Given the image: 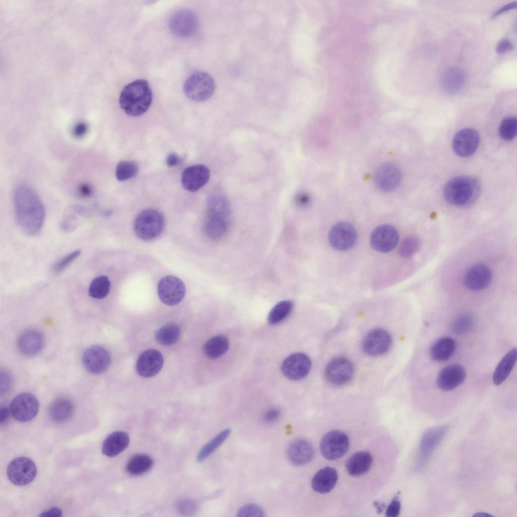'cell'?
<instances>
[{"label":"cell","mask_w":517,"mask_h":517,"mask_svg":"<svg viewBox=\"0 0 517 517\" xmlns=\"http://www.w3.org/2000/svg\"><path fill=\"white\" fill-rule=\"evenodd\" d=\"M13 202L16 218L21 230L30 236L41 230L45 219V210L39 196L31 188L20 186L15 190Z\"/></svg>","instance_id":"1"},{"label":"cell","mask_w":517,"mask_h":517,"mask_svg":"<svg viewBox=\"0 0 517 517\" xmlns=\"http://www.w3.org/2000/svg\"><path fill=\"white\" fill-rule=\"evenodd\" d=\"M152 100V92L148 82L140 79L123 88L119 96V105L126 114L137 117L147 111Z\"/></svg>","instance_id":"2"},{"label":"cell","mask_w":517,"mask_h":517,"mask_svg":"<svg viewBox=\"0 0 517 517\" xmlns=\"http://www.w3.org/2000/svg\"><path fill=\"white\" fill-rule=\"evenodd\" d=\"M480 192L479 181L474 177L459 176L450 179L445 184L443 195L449 204L463 206L473 202Z\"/></svg>","instance_id":"3"},{"label":"cell","mask_w":517,"mask_h":517,"mask_svg":"<svg viewBox=\"0 0 517 517\" xmlns=\"http://www.w3.org/2000/svg\"><path fill=\"white\" fill-rule=\"evenodd\" d=\"M164 227L162 214L154 209H147L140 212L134 222V230L138 237L149 241L158 237Z\"/></svg>","instance_id":"4"},{"label":"cell","mask_w":517,"mask_h":517,"mask_svg":"<svg viewBox=\"0 0 517 517\" xmlns=\"http://www.w3.org/2000/svg\"><path fill=\"white\" fill-rule=\"evenodd\" d=\"M215 89L214 79L209 74L203 71H197L191 74L183 85V90L186 96L197 102L203 101L210 98Z\"/></svg>","instance_id":"5"},{"label":"cell","mask_w":517,"mask_h":517,"mask_svg":"<svg viewBox=\"0 0 517 517\" xmlns=\"http://www.w3.org/2000/svg\"><path fill=\"white\" fill-rule=\"evenodd\" d=\"M349 440L347 435L337 430L327 432L322 438L320 448L324 457L335 460L342 457L348 451Z\"/></svg>","instance_id":"6"},{"label":"cell","mask_w":517,"mask_h":517,"mask_svg":"<svg viewBox=\"0 0 517 517\" xmlns=\"http://www.w3.org/2000/svg\"><path fill=\"white\" fill-rule=\"evenodd\" d=\"M39 407L37 398L31 393L24 392L19 394L13 398L9 409L10 414L16 421L27 422L36 417Z\"/></svg>","instance_id":"7"},{"label":"cell","mask_w":517,"mask_h":517,"mask_svg":"<svg viewBox=\"0 0 517 517\" xmlns=\"http://www.w3.org/2000/svg\"><path fill=\"white\" fill-rule=\"evenodd\" d=\"M354 367L348 358L338 356L332 358L324 370L326 380L330 384L339 386L345 385L352 377Z\"/></svg>","instance_id":"8"},{"label":"cell","mask_w":517,"mask_h":517,"mask_svg":"<svg viewBox=\"0 0 517 517\" xmlns=\"http://www.w3.org/2000/svg\"><path fill=\"white\" fill-rule=\"evenodd\" d=\"M9 480L18 486H24L30 483L37 474V468L29 458L19 457L13 459L7 470Z\"/></svg>","instance_id":"9"},{"label":"cell","mask_w":517,"mask_h":517,"mask_svg":"<svg viewBox=\"0 0 517 517\" xmlns=\"http://www.w3.org/2000/svg\"><path fill=\"white\" fill-rule=\"evenodd\" d=\"M448 427L439 426L428 430L423 436L420 444V458L418 469L423 470L427 465L432 454L445 437Z\"/></svg>","instance_id":"10"},{"label":"cell","mask_w":517,"mask_h":517,"mask_svg":"<svg viewBox=\"0 0 517 517\" xmlns=\"http://www.w3.org/2000/svg\"><path fill=\"white\" fill-rule=\"evenodd\" d=\"M158 293L163 303L168 305H175L183 299L185 294V287L178 278L167 276L159 281Z\"/></svg>","instance_id":"11"},{"label":"cell","mask_w":517,"mask_h":517,"mask_svg":"<svg viewBox=\"0 0 517 517\" xmlns=\"http://www.w3.org/2000/svg\"><path fill=\"white\" fill-rule=\"evenodd\" d=\"M357 234L354 227L349 223L341 222L331 228L329 241L331 246L339 251L351 248L355 244Z\"/></svg>","instance_id":"12"},{"label":"cell","mask_w":517,"mask_h":517,"mask_svg":"<svg viewBox=\"0 0 517 517\" xmlns=\"http://www.w3.org/2000/svg\"><path fill=\"white\" fill-rule=\"evenodd\" d=\"M111 355L104 347L94 345L88 347L82 356V363L89 373L98 374L106 371L111 364Z\"/></svg>","instance_id":"13"},{"label":"cell","mask_w":517,"mask_h":517,"mask_svg":"<svg viewBox=\"0 0 517 517\" xmlns=\"http://www.w3.org/2000/svg\"><path fill=\"white\" fill-rule=\"evenodd\" d=\"M392 339L385 330L375 329L370 331L362 342V349L367 354L377 356L386 353L389 349Z\"/></svg>","instance_id":"14"},{"label":"cell","mask_w":517,"mask_h":517,"mask_svg":"<svg viewBox=\"0 0 517 517\" xmlns=\"http://www.w3.org/2000/svg\"><path fill=\"white\" fill-rule=\"evenodd\" d=\"M399 241L397 230L393 226L381 225L372 232L370 237L371 246L377 251L386 253L392 250Z\"/></svg>","instance_id":"15"},{"label":"cell","mask_w":517,"mask_h":517,"mask_svg":"<svg viewBox=\"0 0 517 517\" xmlns=\"http://www.w3.org/2000/svg\"><path fill=\"white\" fill-rule=\"evenodd\" d=\"M311 366V359L306 354L300 352L295 353L283 360L281 371L288 379L299 380L308 375Z\"/></svg>","instance_id":"16"},{"label":"cell","mask_w":517,"mask_h":517,"mask_svg":"<svg viewBox=\"0 0 517 517\" xmlns=\"http://www.w3.org/2000/svg\"><path fill=\"white\" fill-rule=\"evenodd\" d=\"M400 169L392 164L381 165L377 169L374 181L377 187L384 192L393 191L400 185L402 180Z\"/></svg>","instance_id":"17"},{"label":"cell","mask_w":517,"mask_h":517,"mask_svg":"<svg viewBox=\"0 0 517 517\" xmlns=\"http://www.w3.org/2000/svg\"><path fill=\"white\" fill-rule=\"evenodd\" d=\"M480 143L478 132L472 128H465L459 131L455 135L452 142L454 152L460 157H467L473 154Z\"/></svg>","instance_id":"18"},{"label":"cell","mask_w":517,"mask_h":517,"mask_svg":"<svg viewBox=\"0 0 517 517\" xmlns=\"http://www.w3.org/2000/svg\"><path fill=\"white\" fill-rule=\"evenodd\" d=\"M169 27L175 35L180 37L189 36L194 34L198 27V20L195 15L187 10H180L175 13L170 20Z\"/></svg>","instance_id":"19"},{"label":"cell","mask_w":517,"mask_h":517,"mask_svg":"<svg viewBox=\"0 0 517 517\" xmlns=\"http://www.w3.org/2000/svg\"><path fill=\"white\" fill-rule=\"evenodd\" d=\"M492 272L486 265L478 264L473 265L466 272L463 279L464 286L473 291H480L487 288L491 283Z\"/></svg>","instance_id":"20"},{"label":"cell","mask_w":517,"mask_h":517,"mask_svg":"<svg viewBox=\"0 0 517 517\" xmlns=\"http://www.w3.org/2000/svg\"><path fill=\"white\" fill-rule=\"evenodd\" d=\"M466 372L464 368L458 364H451L444 367L437 378L438 387L443 391L452 390L464 381Z\"/></svg>","instance_id":"21"},{"label":"cell","mask_w":517,"mask_h":517,"mask_svg":"<svg viewBox=\"0 0 517 517\" xmlns=\"http://www.w3.org/2000/svg\"><path fill=\"white\" fill-rule=\"evenodd\" d=\"M210 172L203 165H195L185 168L181 175L183 188L190 192H195L205 185L209 180Z\"/></svg>","instance_id":"22"},{"label":"cell","mask_w":517,"mask_h":517,"mask_svg":"<svg viewBox=\"0 0 517 517\" xmlns=\"http://www.w3.org/2000/svg\"><path fill=\"white\" fill-rule=\"evenodd\" d=\"M163 363V356L159 351L147 350L139 356L136 364V371L142 377H151L160 372Z\"/></svg>","instance_id":"23"},{"label":"cell","mask_w":517,"mask_h":517,"mask_svg":"<svg viewBox=\"0 0 517 517\" xmlns=\"http://www.w3.org/2000/svg\"><path fill=\"white\" fill-rule=\"evenodd\" d=\"M45 339L42 333L35 329L24 331L18 338L17 345L23 355L31 356L40 352L44 346Z\"/></svg>","instance_id":"24"},{"label":"cell","mask_w":517,"mask_h":517,"mask_svg":"<svg viewBox=\"0 0 517 517\" xmlns=\"http://www.w3.org/2000/svg\"><path fill=\"white\" fill-rule=\"evenodd\" d=\"M287 454L292 463L301 466L307 463L312 459L314 450L308 441L304 439H298L290 445Z\"/></svg>","instance_id":"25"},{"label":"cell","mask_w":517,"mask_h":517,"mask_svg":"<svg viewBox=\"0 0 517 517\" xmlns=\"http://www.w3.org/2000/svg\"><path fill=\"white\" fill-rule=\"evenodd\" d=\"M337 480L336 470L331 467H326L314 475L312 481V487L316 492L327 493L334 488Z\"/></svg>","instance_id":"26"},{"label":"cell","mask_w":517,"mask_h":517,"mask_svg":"<svg viewBox=\"0 0 517 517\" xmlns=\"http://www.w3.org/2000/svg\"><path fill=\"white\" fill-rule=\"evenodd\" d=\"M129 441V437L126 432L121 431L114 432L104 441L101 452L108 457L117 456L128 447Z\"/></svg>","instance_id":"27"},{"label":"cell","mask_w":517,"mask_h":517,"mask_svg":"<svg viewBox=\"0 0 517 517\" xmlns=\"http://www.w3.org/2000/svg\"><path fill=\"white\" fill-rule=\"evenodd\" d=\"M371 454L366 451H360L353 454L345 463L347 472L353 477L360 476L369 471L373 463Z\"/></svg>","instance_id":"28"},{"label":"cell","mask_w":517,"mask_h":517,"mask_svg":"<svg viewBox=\"0 0 517 517\" xmlns=\"http://www.w3.org/2000/svg\"><path fill=\"white\" fill-rule=\"evenodd\" d=\"M466 80L464 72L461 69L453 67L445 71L442 77V86L447 93L453 94L463 87Z\"/></svg>","instance_id":"29"},{"label":"cell","mask_w":517,"mask_h":517,"mask_svg":"<svg viewBox=\"0 0 517 517\" xmlns=\"http://www.w3.org/2000/svg\"><path fill=\"white\" fill-rule=\"evenodd\" d=\"M74 411L73 402L66 398H59L49 405L48 414L54 421L63 423L72 417Z\"/></svg>","instance_id":"30"},{"label":"cell","mask_w":517,"mask_h":517,"mask_svg":"<svg viewBox=\"0 0 517 517\" xmlns=\"http://www.w3.org/2000/svg\"><path fill=\"white\" fill-rule=\"evenodd\" d=\"M455 348L456 342L453 339L442 337L433 343L430 348V355L434 360L443 362L452 356Z\"/></svg>","instance_id":"31"},{"label":"cell","mask_w":517,"mask_h":517,"mask_svg":"<svg viewBox=\"0 0 517 517\" xmlns=\"http://www.w3.org/2000/svg\"><path fill=\"white\" fill-rule=\"evenodd\" d=\"M517 351L515 348L509 350L497 365L492 376L495 385L501 384L507 378L516 363Z\"/></svg>","instance_id":"32"},{"label":"cell","mask_w":517,"mask_h":517,"mask_svg":"<svg viewBox=\"0 0 517 517\" xmlns=\"http://www.w3.org/2000/svg\"><path fill=\"white\" fill-rule=\"evenodd\" d=\"M230 206L226 197L222 194L211 196L208 202L207 216L230 220Z\"/></svg>","instance_id":"33"},{"label":"cell","mask_w":517,"mask_h":517,"mask_svg":"<svg viewBox=\"0 0 517 517\" xmlns=\"http://www.w3.org/2000/svg\"><path fill=\"white\" fill-rule=\"evenodd\" d=\"M229 343L228 338L222 335L212 337L205 344L203 348L206 356L211 359L217 358L228 350Z\"/></svg>","instance_id":"34"},{"label":"cell","mask_w":517,"mask_h":517,"mask_svg":"<svg viewBox=\"0 0 517 517\" xmlns=\"http://www.w3.org/2000/svg\"><path fill=\"white\" fill-rule=\"evenodd\" d=\"M153 464V461L149 455L138 454L133 456L128 460L126 470L131 475H140L150 470Z\"/></svg>","instance_id":"35"},{"label":"cell","mask_w":517,"mask_h":517,"mask_svg":"<svg viewBox=\"0 0 517 517\" xmlns=\"http://www.w3.org/2000/svg\"><path fill=\"white\" fill-rule=\"evenodd\" d=\"M230 222V220L207 217L204 225L206 235L213 240L222 238L229 231Z\"/></svg>","instance_id":"36"},{"label":"cell","mask_w":517,"mask_h":517,"mask_svg":"<svg viewBox=\"0 0 517 517\" xmlns=\"http://www.w3.org/2000/svg\"><path fill=\"white\" fill-rule=\"evenodd\" d=\"M180 329L175 323H169L160 328L156 332L155 338L157 342L164 345L175 343L179 339Z\"/></svg>","instance_id":"37"},{"label":"cell","mask_w":517,"mask_h":517,"mask_svg":"<svg viewBox=\"0 0 517 517\" xmlns=\"http://www.w3.org/2000/svg\"><path fill=\"white\" fill-rule=\"evenodd\" d=\"M292 308L293 303L290 300L279 302L270 312L268 317V323L271 325L279 324L288 316Z\"/></svg>","instance_id":"38"},{"label":"cell","mask_w":517,"mask_h":517,"mask_svg":"<svg viewBox=\"0 0 517 517\" xmlns=\"http://www.w3.org/2000/svg\"><path fill=\"white\" fill-rule=\"evenodd\" d=\"M111 288V282L106 276L95 278L91 282L88 287V294L91 297L101 299L106 297Z\"/></svg>","instance_id":"39"},{"label":"cell","mask_w":517,"mask_h":517,"mask_svg":"<svg viewBox=\"0 0 517 517\" xmlns=\"http://www.w3.org/2000/svg\"><path fill=\"white\" fill-rule=\"evenodd\" d=\"M230 433L231 430L226 429L217 434L201 448L197 455V460L200 462L205 459L227 439Z\"/></svg>","instance_id":"40"},{"label":"cell","mask_w":517,"mask_h":517,"mask_svg":"<svg viewBox=\"0 0 517 517\" xmlns=\"http://www.w3.org/2000/svg\"><path fill=\"white\" fill-rule=\"evenodd\" d=\"M138 165L134 161H123L117 165L115 175L117 179L124 181L134 177L138 172Z\"/></svg>","instance_id":"41"},{"label":"cell","mask_w":517,"mask_h":517,"mask_svg":"<svg viewBox=\"0 0 517 517\" xmlns=\"http://www.w3.org/2000/svg\"><path fill=\"white\" fill-rule=\"evenodd\" d=\"M516 133V118L514 117L505 118L502 121L499 128V133L500 137L504 140L510 141L515 137Z\"/></svg>","instance_id":"42"},{"label":"cell","mask_w":517,"mask_h":517,"mask_svg":"<svg viewBox=\"0 0 517 517\" xmlns=\"http://www.w3.org/2000/svg\"><path fill=\"white\" fill-rule=\"evenodd\" d=\"M474 318L470 314H463L457 317L453 322L451 329L456 334H462L469 332L474 324Z\"/></svg>","instance_id":"43"},{"label":"cell","mask_w":517,"mask_h":517,"mask_svg":"<svg viewBox=\"0 0 517 517\" xmlns=\"http://www.w3.org/2000/svg\"><path fill=\"white\" fill-rule=\"evenodd\" d=\"M420 241L415 236H409L405 238L401 242L399 248L400 255L404 258L412 256L419 249Z\"/></svg>","instance_id":"44"},{"label":"cell","mask_w":517,"mask_h":517,"mask_svg":"<svg viewBox=\"0 0 517 517\" xmlns=\"http://www.w3.org/2000/svg\"><path fill=\"white\" fill-rule=\"evenodd\" d=\"M238 517H264L265 512L263 508L255 503H249L240 507L237 512Z\"/></svg>","instance_id":"45"},{"label":"cell","mask_w":517,"mask_h":517,"mask_svg":"<svg viewBox=\"0 0 517 517\" xmlns=\"http://www.w3.org/2000/svg\"><path fill=\"white\" fill-rule=\"evenodd\" d=\"M80 250H76L64 256L53 266V273L58 274L63 271L80 255Z\"/></svg>","instance_id":"46"},{"label":"cell","mask_w":517,"mask_h":517,"mask_svg":"<svg viewBox=\"0 0 517 517\" xmlns=\"http://www.w3.org/2000/svg\"><path fill=\"white\" fill-rule=\"evenodd\" d=\"M176 507L178 512L183 515H192L197 509L196 504L193 501L185 499L179 500Z\"/></svg>","instance_id":"47"},{"label":"cell","mask_w":517,"mask_h":517,"mask_svg":"<svg viewBox=\"0 0 517 517\" xmlns=\"http://www.w3.org/2000/svg\"><path fill=\"white\" fill-rule=\"evenodd\" d=\"M13 384V378L8 372L1 371L0 374V390L1 393H5L11 389Z\"/></svg>","instance_id":"48"},{"label":"cell","mask_w":517,"mask_h":517,"mask_svg":"<svg viewBox=\"0 0 517 517\" xmlns=\"http://www.w3.org/2000/svg\"><path fill=\"white\" fill-rule=\"evenodd\" d=\"M401 510V503L398 496H395L391 501L386 510V515L388 517H397L399 515Z\"/></svg>","instance_id":"49"},{"label":"cell","mask_w":517,"mask_h":517,"mask_svg":"<svg viewBox=\"0 0 517 517\" xmlns=\"http://www.w3.org/2000/svg\"><path fill=\"white\" fill-rule=\"evenodd\" d=\"M513 48L512 43L508 39L500 40L496 45V51L499 54H503L511 50Z\"/></svg>","instance_id":"50"},{"label":"cell","mask_w":517,"mask_h":517,"mask_svg":"<svg viewBox=\"0 0 517 517\" xmlns=\"http://www.w3.org/2000/svg\"><path fill=\"white\" fill-rule=\"evenodd\" d=\"M87 125L84 122H79L73 128V134L77 138L83 136L87 131Z\"/></svg>","instance_id":"51"},{"label":"cell","mask_w":517,"mask_h":517,"mask_svg":"<svg viewBox=\"0 0 517 517\" xmlns=\"http://www.w3.org/2000/svg\"><path fill=\"white\" fill-rule=\"evenodd\" d=\"M279 415L280 413L278 409L271 408L265 412L264 416V420L267 423H273L278 419Z\"/></svg>","instance_id":"52"},{"label":"cell","mask_w":517,"mask_h":517,"mask_svg":"<svg viewBox=\"0 0 517 517\" xmlns=\"http://www.w3.org/2000/svg\"><path fill=\"white\" fill-rule=\"evenodd\" d=\"M310 195L306 192H301L298 194L296 197V203L300 206H305L311 201Z\"/></svg>","instance_id":"53"},{"label":"cell","mask_w":517,"mask_h":517,"mask_svg":"<svg viewBox=\"0 0 517 517\" xmlns=\"http://www.w3.org/2000/svg\"><path fill=\"white\" fill-rule=\"evenodd\" d=\"M62 510L58 507H52L41 512L40 516H61Z\"/></svg>","instance_id":"54"},{"label":"cell","mask_w":517,"mask_h":517,"mask_svg":"<svg viewBox=\"0 0 517 517\" xmlns=\"http://www.w3.org/2000/svg\"><path fill=\"white\" fill-rule=\"evenodd\" d=\"M78 192L80 195L83 197H88L92 193V189L90 185L87 183H83L79 185Z\"/></svg>","instance_id":"55"},{"label":"cell","mask_w":517,"mask_h":517,"mask_svg":"<svg viewBox=\"0 0 517 517\" xmlns=\"http://www.w3.org/2000/svg\"><path fill=\"white\" fill-rule=\"evenodd\" d=\"M180 161V158L176 153H171L167 156L166 163L168 167H174L177 166Z\"/></svg>","instance_id":"56"},{"label":"cell","mask_w":517,"mask_h":517,"mask_svg":"<svg viewBox=\"0 0 517 517\" xmlns=\"http://www.w3.org/2000/svg\"><path fill=\"white\" fill-rule=\"evenodd\" d=\"M516 7V1L510 3L509 4H507V5L503 6V7H501L500 8H499L497 11H496L494 13V14L493 15L492 17H497V16L499 15L500 14H502V13H503L504 12H506V11H507L508 10H510L511 9L515 8Z\"/></svg>","instance_id":"57"},{"label":"cell","mask_w":517,"mask_h":517,"mask_svg":"<svg viewBox=\"0 0 517 517\" xmlns=\"http://www.w3.org/2000/svg\"><path fill=\"white\" fill-rule=\"evenodd\" d=\"M10 413V409L7 407H2L0 409V422L1 423L5 422L8 418Z\"/></svg>","instance_id":"58"},{"label":"cell","mask_w":517,"mask_h":517,"mask_svg":"<svg viewBox=\"0 0 517 517\" xmlns=\"http://www.w3.org/2000/svg\"><path fill=\"white\" fill-rule=\"evenodd\" d=\"M473 516H492V515L490 514H489V513H487V512H477V513H475L474 515H473Z\"/></svg>","instance_id":"59"}]
</instances>
